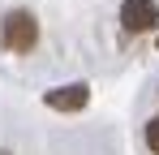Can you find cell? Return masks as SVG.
<instances>
[{
  "label": "cell",
  "instance_id": "cell-1",
  "mask_svg": "<svg viewBox=\"0 0 159 155\" xmlns=\"http://www.w3.org/2000/svg\"><path fill=\"white\" fill-rule=\"evenodd\" d=\"M0 43L9 52H30L39 43V22H34V13L26 9H13L4 22H0Z\"/></svg>",
  "mask_w": 159,
  "mask_h": 155
},
{
  "label": "cell",
  "instance_id": "cell-2",
  "mask_svg": "<svg viewBox=\"0 0 159 155\" xmlns=\"http://www.w3.org/2000/svg\"><path fill=\"white\" fill-rule=\"evenodd\" d=\"M155 22H159V4L155 0H125L120 4V26L129 35H146V30H155Z\"/></svg>",
  "mask_w": 159,
  "mask_h": 155
},
{
  "label": "cell",
  "instance_id": "cell-3",
  "mask_svg": "<svg viewBox=\"0 0 159 155\" xmlns=\"http://www.w3.org/2000/svg\"><path fill=\"white\" fill-rule=\"evenodd\" d=\"M86 103H90L86 82H69V86H56V91H48V108H56V112H82Z\"/></svg>",
  "mask_w": 159,
  "mask_h": 155
},
{
  "label": "cell",
  "instance_id": "cell-4",
  "mask_svg": "<svg viewBox=\"0 0 159 155\" xmlns=\"http://www.w3.org/2000/svg\"><path fill=\"white\" fill-rule=\"evenodd\" d=\"M146 147L159 155V116H151V121H146Z\"/></svg>",
  "mask_w": 159,
  "mask_h": 155
}]
</instances>
